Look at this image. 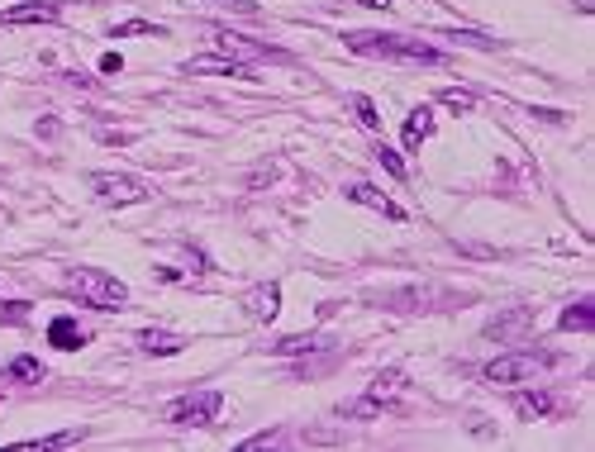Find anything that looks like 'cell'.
<instances>
[{"mask_svg": "<svg viewBox=\"0 0 595 452\" xmlns=\"http://www.w3.org/2000/svg\"><path fill=\"white\" fill-rule=\"evenodd\" d=\"M343 43H348V53H357V58L443 62V48H434V43H415V39H405V34H377V29H353V34H343Z\"/></svg>", "mask_w": 595, "mask_h": 452, "instance_id": "cell-1", "label": "cell"}, {"mask_svg": "<svg viewBox=\"0 0 595 452\" xmlns=\"http://www.w3.org/2000/svg\"><path fill=\"white\" fill-rule=\"evenodd\" d=\"M553 362L557 357L543 353V348H510V353L491 357V362L481 367V376H486L491 386H524V381H534V376L548 372Z\"/></svg>", "mask_w": 595, "mask_h": 452, "instance_id": "cell-2", "label": "cell"}, {"mask_svg": "<svg viewBox=\"0 0 595 452\" xmlns=\"http://www.w3.org/2000/svg\"><path fill=\"white\" fill-rule=\"evenodd\" d=\"M62 286H67V295H77V300L96 305V310H119L129 300V286L110 272H96V267H72Z\"/></svg>", "mask_w": 595, "mask_h": 452, "instance_id": "cell-3", "label": "cell"}, {"mask_svg": "<svg viewBox=\"0 0 595 452\" xmlns=\"http://www.w3.org/2000/svg\"><path fill=\"white\" fill-rule=\"evenodd\" d=\"M405 386H410V381H405V372H400V367H386V372H377V381L367 386V395L343 400V405H338V414H343V419H377L381 410H391L400 395H405Z\"/></svg>", "mask_w": 595, "mask_h": 452, "instance_id": "cell-4", "label": "cell"}, {"mask_svg": "<svg viewBox=\"0 0 595 452\" xmlns=\"http://www.w3.org/2000/svg\"><path fill=\"white\" fill-rule=\"evenodd\" d=\"M219 405H224L219 391H186L177 405L167 410V419H172L177 429H205V424H215Z\"/></svg>", "mask_w": 595, "mask_h": 452, "instance_id": "cell-5", "label": "cell"}, {"mask_svg": "<svg viewBox=\"0 0 595 452\" xmlns=\"http://www.w3.org/2000/svg\"><path fill=\"white\" fill-rule=\"evenodd\" d=\"M91 191H96V200H105V205H139V200L153 196L148 181L124 177V172H100V177H91Z\"/></svg>", "mask_w": 595, "mask_h": 452, "instance_id": "cell-6", "label": "cell"}, {"mask_svg": "<svg viewBox=\"0 0 595 452\" xmlns=\"http://www.w3.org/2000/svg\"><path fill=\"white\" fill-rule=\"evenodd\" d=\"M210 43H215L224 58H234V62L286 58V53H277V48H267V43H258V39H243V34H234V29H210Z\"/></svg>", "mask_w": 595, "mask_h": 452, "instance_id": "cell-7", "label": "cell"}, {"mask_svg": "<svg viewBox=\"0 0 595 452\" xmlns=\"http://www.w3.org/2000/svg\"><path fill=\"white\" fill-rule=\"evenodd\" d=\"M186 72H191V77H243V81H253L248 62H234V58H224V53H200V58L186 62Z\"/></svg>", "mask_w": 595, "mask_h": 452, "instance_id": "cell-8", "label": "cell"}, {"mask_svg": "<svg viewBox=\"0 0 595 452\" xmlns=\"http://www.w3.org/2000/svg\"><path fill=\"white\" fill-rule=\"evenodd\" d=\"M5 24H58L62 20V0H24V5H10Z\"/></svg>", "mask_w": 595, "mask_h": 452, "instance_id": "cell-9", "label": "cell"}, {"mask_svg": "<svg viewBox=\"0 0 595 452\" xmlns=\"http://www.w3.org/2000/svg\"><path fill=\"white\" fill-rule=\"evenodd\" d=\"M329 348H338L329 334H291V338H277V343H272L277 357H315V353H329Z\"/></svg>", "mask_w": 595, "mask_h": 452, "instance_id": "cell-10", "label": "cell"}, {"mask_svg": "<svg viewBox=\"0 0 595 452\" xmlns=\"http://www.w3.org/2000/svg\"><path fill=\"white\" fill-rule=\"evenodd\" d=\"M343 196L353 200V205H367V210H377V215H386V219H405V210H400L391 196H381L372 181H353V186H348Z\"/></svg>", "mask_w": 595, "mask_h": 452, "instance_id": "cell-11", "label": "cell"}, {"mask_svg": "<svg viewBox=\"0 0 595 452\" xmlns=\"http://www.w3.org/2000/svg\"><path fill=\"white\" fill-rule=\"evenodd\" d=\"M434 134V105H415L410 115H405V129H400V143H405V153H415L424 138Z\"/></svg>", "mask_w": 595, "mask_h": 452, "instance_id": "cell-12", "label": "cell"}, {"mask_svg": "<svg viewBox=\"0 0 595 452\" xmlns=\"http://www.w3.org/2000/svg\"><path fill=\"white\" fill-rule=\"evenodd\" d=\"M515 410H519V419H548V414H562V400L553 391H519Z\"/></svg>", "mask_w": 595, "mask_h": 452, "instance_id": "cell-13", "label": "cell"}, {"mask_svg": "<svg viewBox=\"0 0 595 452\" xmlns=\"http://www.w3.org/2000/svg\"><path fill=\"white\" fill-rule=\"evenodd\" d=\"M248 310H253V319L272 324L277 310H281V286H277V281H262V286H253V291H248Z\"/></svg>", "mask_w": 595, "mask_h": 452, "instance_id": "cell-14", "label": "cell"}, {"mask_svg": "<svg viewBox=\"0 0 595 452\" xmlns=\"http://www.w3.org/2000/svg\"><path fill=\"white\" fill-rule=\"evenodd\" d=\"M557 329H562V334H591L595 329V300H576V305H567V310L557 315Z\"/></svg>", "mask_w": 595, "mask_h": 452, "instance_id": "cell-15", "label": "cell"}, {"mask_svg": "<svg viewBox=\"0 0 595 452\" xmlns=\"http://www.w3.org/2000/svg\"><path fill=\"white\" fill-rule=\"evenodd\" d=\"M48 343L62 348V353H77V348H86V334H81L77 319H53L48 324Z\"/></svg>", "mask_w": 595, "mask_h": 452, "instance_id": "cell-16", "label": "cell"}, {"mask_svg": "<svg viewBox=\"0 0 595 452\" xmlns=\"http://www.w3.org/2000/svg\"><path fill=\"white\" fill-rule=\"evenodd\" d=\"M134 343H139L148 357H172V353H181V348H186V343H181L177 334H167V329H143Z\"/></svg>", "mask_w": 595, "mask_h": 452, "instance_id": "cell-17", "label": "cell"}, {"mask_svg": "<svg viewBox=\"0 0 595 452\" xmlns=\"http://www.w3.org/2000/svg\"><path fill=\"white\" fill-rule=\"evenodd\" d=\"M5 381L10 386H34V381H43V362L39 357H15V362H5Z\"/></svg>", "mask_w": 595, "mask_h": 452, "instance_id": "cell-18", "label": "cell"}, {"mask_svg": "<svg viewBox=\"0 0 595 452\" xmlns=\"http://www.w3.org/2000/svg\"><path fill=\"white\" fill-rule=\"evenodd\" d=\"M81 438H86V429L48 433V438H29V443H24V452H53V448H72V443H81Z\"/></svg>", "mask_w": 595, "mask_h": 452, "instance_id": "cell-19", "label": "cell"}, {"mask_svg": "<svg viewBox=\"0 0 595 452\" xmlns=\"http://www.w3.org/2000/svg\"><path fill=\"white\" fill-rule=\"evenodd\" d=\"M529 324H534V315H529V310H515V315L496 319V324H491V329H486V334H491V338H510V334H524V329H529Z\"/></svg>", "mask_w": 595, "mask_h": 452, "instance_id": "cell-20", "label": "cell"}, {"mask_svg": "<svg viewBox=\"0 0 595 452\" xmlns=\"http://www.w3.org/2000/svg\"><path fill=\"white\" fill-rule=\"evenodd\" d=\"M434 295L429 291H396V295H386V305H396L400 315H419V305H429Z\"/></svg>", "mask_w": 595, "mask_h": 452, "instance_id": "cell-21", "label": "cell"}, {"mask_svg": "<svg viewBox=\"0 0 595 452\" xmlns=\"http://www.w3.org/2000/svg\"><path fill=\"white\" fill-rule=\"evenodd\" d=\"M353 119H357V124H362V129H372V134H377V129H381L377 105H372V100H367V96H353Z\"/></svg>", "mask_w": 595, "mask_h": 452, "instance_id": "cell-22", "label": "cell"}, {"mask_svg": "<svg viewBox=\"0 0 595 452\" xmlns=\"http://www.w3.org/2000/svg\"><path fill=\"white\" fill-rule=\"evenodd\" d=\"M134 34H162L158 24H148V20H124L110 29V39H134Z\"/></svg>", "mask_w": 595, "mask_h": 452, "instance_id": "cell-23", "label": "cell"}, {"mask_svg": "<svg viewBox=\"0 0 595 452\" xmlns=\"http://www.w3.org/2000/svg\"><path fill=\"white\" fill-rule=\"evenodd\" d=\"M372 158H377L381 167H386V172H391L396 181H405V162H400V153H396V148H377Z\"/></svg>", "mask_w": 595, "mask_h": 452, "instance_id": "cell-24", "label": "cell"}, {"mask_svg": "<svg viewBox=\"0 0 595 452\" xmlns=\"http://www.w3.org/2000/svg\"><path fill=\"white\" fill-rule=\"evenodd\" d=\"M29 310H34L29 300H10V305L0 310V324H24V319H29Z\"/></svg>", "mask_w": 595, "mask_h": 452, "instance_id": "cell-25", "label": "cell"}, {"mask_svg": "<svg viewBox=\"0 0 595 452\" xmlns=\"http://www.w3.org/2000/svg\"><path fill=\"white\" fill-rule=\"evenodd\" d=\"M205 5H219V10H234V15H258L253 0H205Z\"/></svg>", "mask_w": 595, "mask_h": 452, "instance_id": "cell-26", "label": "cell"}, {"mask_svg": "<svg viewBox=\"0 0 595 452\" xmlns=\"http://www.w3.org/2000/svg\"><path fill=\"white\" fill-rule=\"evenodd\" d=\"M443 105H448V110H472V96H462V91H443Z\"/></svg>", "mask_w": 595, "mask_h": 452, "instance_id": "cell-27", "label": "cell"}, {"mask_svg": "<svg viewBox=\"0 0 595 452\" xmlns=\"http://www.w3.org/2000/svg\"><path fill=\"white\" fill-rule=\"evenodd\" d=\"M119 67H124V58H119V53H105V58H100V72H119Z\"/></svg>", "mask_w": 595, "mask_h": 452, "instance_id": "cell-28", "label": "cell"}, {"mask_svg": "<svg viewBox=\"0 0 595 452\" xmlns=\"http://www.w3.org/2000/svg\"><path fill=\"white\" fill-rule=\"evenodd\" d=\"M353 5H367V10H391V0H353Z\"/></svg>", "mask_w": 595, "mask_h": 452, "instance_id": "cell-29", "label": "cell"}]
</instances>
